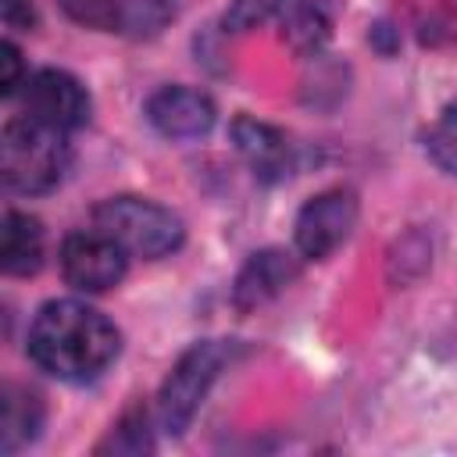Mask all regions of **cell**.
<instances>
[{
  "label": "cell",
  "mask_w": 457,
  "mask_h": 457,
  "mask_svg": "<svg viewBox=\"0 0 457 457\" xmlns=\"http://www.w3.org/2000/svg\"><path fill=\"white\" fill-rule=\"evenodd\" d=\"M121 350V332L82 300H50L29 325V357L61 382L100 378Z\"/></svg>",
  "instance_id": "cell-1"
},
{
  "label": "cell",
  "mask_w": 457,
  "mask_h": 457,
  "mask_svg": "<svg viewBox=\"0 0 457 457\" xmlns=\"http://www.w3.org/2000/svg\"><path fill=\"white\" fill-rule=\"evenodd\" d=\"M71 164V146L61 129L36 118H11L0 132V175L14 193H50Z\"/></svg>",
  "instance_id": "cell-2"
},
{
  "label": "cell",
  "mask_w": 457,
  "mask_h": 457,
  "mask_svg": "<svg viewBox=\"0 0 457 457\" xmlns=\"http://www.w3.org/2000/svg\"><path fill=\"white\" fill-rule=\"evenodd\" d=\"M93 225L107 232L129 257H146V261L175 253L186 239L182 218L146 196H111L96 204Z\"/></svg>",
  "instance_id": "cell-3"
},
{
  "label": "cell",
  "mask_w": 457,
  "mask_h": 457,
  "mask_svg": "<svg viewBox=\"0 0 457 457\" xmlns=\"http://www.w3.org/2000/svg\"><path fill=\"white\" fill-rule=\"evenodd\" d=\"M225 361H228V350L218 339L193 343L175 361V368L168 371V378L161 382V393H157V425L168 436H182L189 428V421L196 418L207 389L221 375Z\"/></svg>",
  "instance_id": "cell-4"
},
{
  "label": "cell",
  "mask_w": 457,
  "mask_h": 457,
  "mask_svg": "<svg viewBox=\"0 0 457 457\" xmlns=\"http://www.w3.org/2000/svg\"><path fill=\"white\" fill-rule=\"evenodd\" d=\"M129 253L100 228L68 232L61 243V275L71 289L104 293L125 278Z\"/></svg>",
  "instance_id": "cell-5"
},
{
  "label": "cell",
  "mask_w": 457,
  "mask_h": 457,
  "mask_svg": "<svg viewBox=\"0 0 457 457\" xmlns=\"http://www.w3.org/2000/svg\"><path fill=\"white\" fill-rule=\"evenodd\" d=\"M357 221V196L350 189H325L311 196L293 225L296 253L307 261H325L332 250H339Z\"/></svg>",
  "instance_id": "cell-6"
},
{
  "label": "cell",
  "mask_w": 457,
  "mask_h": 457,
  "mask_svg": "<svg viewBox=\"0 0 457 457\" xmlns=\"http://www.w3.org/2000/svg\"><path fill=\"white\" fill-rule=\"evenodd\" d=\"M21 104H25V114L43 121V125H54L61 132H71L79 125L89 121V93L86 86L71 75V71H61V68H39L25 79V89H21Z\"/></svg>",
  "instance_id": "cell-7"
},
{
  "label": "cell",
  "mask_w": 457,
  "mask_h": 457,
  "mask_svg": "<svg viewBox=\"0 0 457 457\" xmlns=\"http://www.w3.org/2000/svg\"><path fill=\"white\" fill-rule=\"evenodd\" d=\"M61 7L86 29L132 39L157 36L175 18V0H61Z\"/></svg>",
  "instance_id": "cell-8"
},
{
  "label": "cell",
  "mask_w": 457,
  "mask_h": 457,
  "mask_svg": "<svg viewBox=\"0 0 457 457\" xmlns=\"http://www.w3.org/2000/svg\"><path fill=\"white\" fill-rule=\"evenodd\" d=\"M214 100L193 86H161L146 100V121L168 139H200L214 129Z\"/></svg>",
  "instance_id": "cell-9"
},
{
  "label": "cell",
  "mask_w": 457,
  "mask_h": 457,
  "mask_svg": "<svg viewBox=\"0 0 457 457\" xmlns=\"http://www.w3.org/2000/svg\"><path fill=\"white\" fill-rule=\"evenodd\" d=\"M232 143L239 150V157L250 164V171L261 179V182H278L289 175L293 168V146L286 139L282 129L268 125V121H257L250 114H239L232 125Z\"/></svg>",
  "instance_id": "cell-10"
},
{
  "label": "cell",
  "mask_w": 457,
  "mask_h": 457,
  "mask_svg": "<svg viewBox=\"0 0 457 457\" xmlns=\"http://www.w3.org/2000/svg\"><path fill=\"white\" fill-rule=\"evenodd\" d=\"M296 261L286 253V250H257L246 257V264L239 268L236 275V286H232V303L236 311H257L261 303L275 300L293 278H296Z\"/></svg>",
  "instance_id": "cell-11"
},
{
  "label": "cell",
  "mask_w": 457,
  "mask_h": 457,
  "mask_svg": "<svg viewBox=\"0 0 457 457\" xmlns=\"http://www.w3.org/2000/svg\"><path fill=\"white\" fill-rule=\"evenodd\" d=\"M0 264L7 275H36L43 264V228L32 214L7 211L0 228Z\"/></svg>",
  "instance_id": "cell-12"
},
{
  "label": "cell",
  "mask_w": 457,
  "mask_h": 457,
  "mask_svg": "<svg viewBox=\"0 0 457 457\" xmlns=\"http://www.w3.org/2000/svg\"><path fill=\"white\" fill-rule=\"evenodd\" d=\"M282 36L296 54H318L332 36V4L328 0H286Z\"/></svg>",
  "instance_id": "cell-13"
},
{
  "label": "cell",
  "mask_w": 457,
  "mask_h": 457,
  "mask_svg": "<svg viewBox=\"0 0 457 457\" xmlns=\"http://www.w3.org/2000/svg\"><path fill=\"white\" fill-rule=\"evenodd\" d=\"M43 428V403L21 386H7L0 400V450L14 453L29 446Z\"/></svg>",
  "instance_id": "cell-14"
},
{
  "label": "cell",
  "mask_w": 457,
  "mask_h": 457,
  "mask_svg": "<svg viewBox=\"0 0 457 457\" xmlns=\"http://www.w3.org/2000/svg\"><path fill=\"white\" fill-rule=\"evenodd\" d=\"M425 150H428V157L436 161L439 171L457 175V100H450L443 107V114L436 118V125L428 129Z\"/></svg>",
  "instance_id": "cell-15"
},
{
  "label": "cell",
  "mask_w": 457,
  "mask_h": 457,
  "mask_svg": "<svg viewBox=\"0 0 457 457\" xmlns=\"http://www.w3.org/2000/svg\"><path fill=\"white\" fill-rule=\"evenodd\" d=\"M104 450H111V453H146V450H154L146 411L132 407V411L111 428V436L100 443V453H104Z\"/></svg>",
  "instance_id": "cell-16"
},
{
  "label": "cell",
  "mask_w": 457,
  "mask_h": 457,
  "mask_svg": "<svg viewBox=\"0 0 457 457\" xmlns=\"http://www.w3.org/2000/svg\"><path fill=\"white\" fill-rule=\"evenodd\" d=\"M286 7V0H232L225 11V29L232 32H246L264 25L271 14H278Z\"/></svg>",
  "instance_id": "cell-17"
},
{
  "label": "cell",
  "mask_w": 457,
  "mask_h": 457,
  "mask_svg": "<svg viewBox=\"0 0 457 457\" xmlns=\"http://www.w3.org/2000/svg\"><path fill=\"white\" fill-rule=\"evenodd\" d=\"M0 64H4L0 93H4V96H14V93H18V86H25V82H21V54H18V46H14L11 39L0 46Z\"/></svg>",
  "instance_id": "cell-18"
},
{
  "label": "cell",
  "mask_w": 457,
  "mask_h": 457,
  "mask_svg": "<svg viewBox=\"0 0 457 457\" xmlns=\"http://www.w3.org/2000/svg\"><path fill=\"white\" fill-rule=\"evenodd\" d=\"M32 21H36V14H32L29 0H4V25H7V29H14V32H29Z\"/></svg>",
  "instance_id": "cell-19"
}]
</instances>
